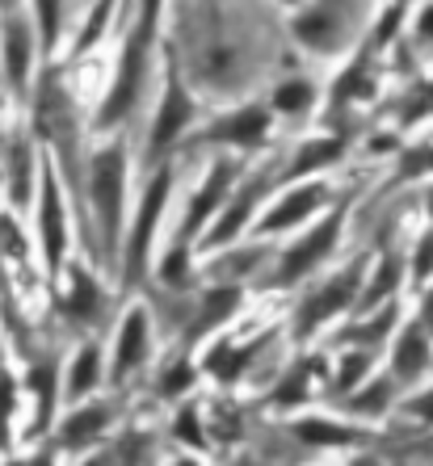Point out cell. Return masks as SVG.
I'll list each match as a JSON object with an SVG mask.
<instances>
[{
    "instance_id": "cell-1",
    "label": "cell",
    "mask_w": 433,
    "mask_h": 466,
    "mask_svg": "<svg viewBox=\"0 0 433 466\" xmlns=\"http://www.w3.org/2000/svg\"><path fill=\"white\" fill-rule=\"evenodd\" d=\"M156 22H160V0H143L139 22H135V30H130V38H127V51H122L119 80H114L106 106H101V114H98V127L122 122L130 114V106L139 101L143 80H148V51H152V38H156Z\"/></svg>"
},
{
    "instance_id": "cell-2",
    "label": "cell",
    "mask_w": 433,
    "mask_h": 466,
    "mask_svg": "<svg viewBox=\"0 0 433 466\" xmlns=\"http://www.w3.org/2000/svg\"><path fill=\"white\" fill-rule=\"evenodd\" d=\"M357 13H362V0H315L294 17L291 30L312 51L336 55L341 46H349V34L357 30Z\"/></svg>"
},
{
    "instance_id": "cell-3",
    "label": "cell",
    "mask_w": 433,
    "mask_h": 466,
    "mask_svg": "<svg viewBox=\"0 0 433 466\" xmlns=\"http://www.w3.org/2000/svg\"><path fill=\"white\" fill-rule=\"evenodd\" d=\"M122 194H127V152L122 143H109L93 156V207H98L101 239L114 248L122 223Z\"/></svg>"
},
{
    "instance_id": "cell-4",
    "label": "cell",
    "mask_w": 433,
    "mask_h": 466,
    "mask_svg": "<svg viewBox=\"0 0 433 466\" xmlns=\"http://www.w3.org/2000/svg\"><path fill=\"white\" fill-rule=\"evenodd\" d=\"M341 228H345V207H336L333 215L320 223L315 231H307L294 248H286L282 252V260H278V278L273 282L278 286H294V282H304L312 269H320V260L328 257V252L336 248V236H341Z\"/></svg>"
},
{
    "instance_id": "cell-5",
    "label": "cell",
    "mask_w": 433,
    "mask_h": 466,
    "mask_svg": "<svg viewBox=\"0 0 433 466\" xmlns=\"http://www.w3.org/2000/svg\"><path fill=\"white\" fill-rule=\"evenodd\" d=\"M169 185H173V173L160 168L139 202V218H135V231H130V244H127V286H139L143 269H148V252H152L156 223H160L164 202H169Z\"/></svg>"
},
{
    "instance_id": "cell-6",
    "label": "cell",
    "mask_w": 433,
    "mask_h": 466,
    "mask_svg": "<svg viewBox=\"0 0 433 466\" xmlns=\"http://www.w3.org/2000/svg\"><path fill=\"white\" fill-rule=\"evenodd\" d=\"M357 294H362V265H354V269H345V273H336L325 290L307 294L304 307H299V319H294V332H299V337H307L312 328H320L325 319H333L336 311L354 307Z\"/></svg>"
},
{
    "instance_id": "cell-7",
    "label": "cell",
    "mask_w": 433,
    "mask_h": 466,
    "mask_svg": "<svg viewBox=\"0 0 433 466\" xmlns=\"http://www.w3.org/2000/svg\"><path fill=\"white\" fill-rule=\"evenodd\" d=\"M190 118H194V106H190V93H185L181 76H177V55H173V72H169L160 114H156V127H152V156L169 152V147L181 139V130L190 127Z\"/></svg>"
},
{
    "instance_id": "cell-8",
    "label": "cell",
    "mask_w": 433,
    "mask_h": 466,
    "mask_svg": "<svg viewBox=\"0 0 433 466\" xmlns=\"http://www.w3.org/2000/svg\"><path fill=\"white\" fill-rule=\"evenodd\" d=\"M265 130H270V109L265 106H240L232 114H223L219 122L198 135L202 143H232V147H257L265 139Z\"/></svg>"
},
{
    "instance_id": "cell-9",
    "label": "cell",
    "mask_w": 433,
    "mask_h": 466,
    "mask_svg": "<svg viewBox=\"0 0 433 466\" xmlns=\"http://www.w3.org/2000/svg\"><path fill=\"white\" fill-rule=\"evenodd\" d=\"M232 181H236V164L232 160H219L215 168H211V177L202 181V189L194 194V202H190V215H185V228H181V236H177V244H194V236L202 231V223L211 215L219 210V202H223V194L232 189Z\"/></svg>"
},
{
    "instance_id": "cell-10",
    "label": "cell",
    "mask_w": 433,
    "mask_h": 466,
    "mask_svg": "<svg viewBox=\"0 0 433 466\" xmlns=\"http://www.w3.org/2000/svg\"><path fill=\"white\" fill-rule=\"evenodd\" d=\"M325 198H328V185L325 181H312V185H299V189H291V194L282 198L270 215L261 218V236H273V231L299 228L304 218H312L315 210H320V202H325Z\"/></svg>"
},
{
    "instance_id": "cell-11",
    "label": "cell",
    "mask_w": 433,
    "mask_h": 466,
    "mask_svg": "<svg viewBox=\"0 0 433 466\" xmlns=\"http://www.w3.org/2000/svg\"><path fill=\"white\" fill-rule=\"evenodd\" d=\"M265 189H270V181H265V177H253V181L240 185L236 198H232L228 210H223V218H219L215 228L206 231V244H211V248H223V244H232V239L244 231V223L253 218V210H257V202L265 198Z\"/></svg>"
},
{
    "instance_id": "cell-12",
    "label": "cell",
    "mask_w": 433,
    "mask_h": 466,
    "mask_svg": "<svg viewBox=\"0 0 433 466\" xmlns=\"http://www.w3.org/2000/svg\"><path fill=\"white\" fill-rule=\"evenodd\" d=\"M38 231H43V252H46V269H59L64 260V202H59V181L51 168H43V210H38Z\"/></svg>"
},
{
    "instance_id": "cell-13",
    "label": "cell",
    "mask_w": 433,
    "mask_h": 466,
    "mask_svg": "<svg viewBox=\"0 0 433 466\" xmlns=\"http://www.w3.org/2000/svg\"><path fill=\"white\" fill-rule=\"evenodd\" d=\"M152 353V324L148 315L135 307V311L122 319V332H119V358H114V379H127L135 366H143Z\"/></svg>"
},
{
    "instance_id": "cell-14",
    "label": "cell",
    "mask_w": 433,
    "mask_h": 466,
    "mask_svg": "<svg viewBox=\"0 0 433 466\" xmlns=\"http://www.w3.org/2000/svg\"><path fill=\"white\" fill-rule=\"evenodd\" d=\"M109 416H114V408L109 403H88V408H77V412L67 416L64 433H59V441L67 445V450H80V445H93L101 437V429L109 424Z\"/></svg>"
},
{
    "instance_id": "cell-15",
    "label": "cell",
    "mask_w": 433,
    "mask_h": 466,
    "mask_svg": "<svg viewBox=\"0 0 433 466\" xmlns=\"http://www.w3.org/2000/svg\"><path fill=\"white\" fill-rule=\"evenodd\" d=\"M429 366V340L421 328H404L396 337V353H391V374L396 379H417Z\"/></svg>"
},
{
    "instance_id": "cell-16",
    "label": "cell",
    "mask_w": 433,
    "mask_h": 466,
    "mask_svg": "<svg viewBox=\"0 0 433 466\" xmlns=\"http://www.w3.org/2000/svg\"><path fill=\"white\" fill-rule=\"evenodd\" d=\"M26 72H30V30L26 22L9 17L5 22V76L13 88H26Z\"/></svg>"
},
{
    "instance_id": "cell-17",
    "label": "cell",
    "mask_w": 433,
    "mask_h": 466,
    "mask_svg": "<svg viewBox=\"0 0 433 466\" xmlns=\"http://www.w3.org/2000/svg\"><path fill=\"white\" fill-rule=\"evenodd\" d=\"M240 299H244V294H240L236 286H223V290H211V294H206V303L198 307V319L190 324V345H194V340L202 337L206 328L223 324V319H228V315L240 307Z\"/></svg>"
},
{
    "instance_id": "cell-18",
    "label": "cell",
    "mask_w": 433,
    "mask_h": 466,
    "mask_svg": "<svg viewBox=\"0 0 433 466\" xmlns=\"http://www.w3.org/2000/svg\"><path fill=\"white\" fill-rule=\"evenodd\" d=\"M294 437L304 445H354L362 441V429H345V424H333V420H320V416H312V420H299L294 424Z\"/></svg>"
},
{
    "instance_id": "cell-19",
    "label": "cell",
    "mask_w": 433,
    "mask_h": 466,
    "mask_svg": "<svg viewBox=\"0 0 433 466\" xmlns=\"http://www.w3.org/2000/svg\"><path fill=\"white\" fill-rule=\"evenodd\" d=\"M345 152V143L341 139H320V143H307L304 152L294 156V164L282 173V181H294V177H307V173H315V168H325V164H333L336 156Z\"/></svg>"
},
{
    "instance_id": "cell-20",
    "label": "cell",
    "mask_w": 433,
    "mask_h": 466,
    "mask_svg": "<svg viewBox=\"0 0 433 466\" xmlns=\"http://www.w3.org/2000/svg\"><path fill=\"white\" fill-rule=\"evenodd\" d=\"M98 379H101V353L98 349H80L77 361L67 366V400L88 395V390L98 387Z\"/></svg>"
},
{
    "instance_id": "cell-21",
    "label": "cell",
    "mask_w": 433,
    "mask_h": 466,
    "mask_svg": "<svg viewBox=\"0 0 433 466\" xmlns=\"http://www.w3.org/2000/svg\"><path fill=\"white\" fill-rule=\"evenodd\" d=\"M67 311L77 315V319H98V311H101V290H98V282H93V278H88L85 269L72 273V290H67Z\"/></svg>"
},
{
    "instance_id": "cell-22",
    "label": "cell",
    "mask_w": 433,
    "mask_h": 466,
    "mask_svg": "<svg viewBox=\"0 0 433 466\" xmlns=\"http://www.w3.org/2000/svg\"><path fill=\"white\" fill-rule=\"evenodd\" d=\"M261 345H253V349H232V345H215V353L206 358V370L215 374L219 382H232V379H240V370L249 366V358L257 353Z\"/></svg>"
},
{
    "instance_id": "cell-23",
    "label": "cell",
    "mask_w": 433,
    "mask_h": 466,
    "mask_svg": "<svg viewBox=\"0 0 433 466\" xmlns=\"http://www.w3.org/2000/svg\"><path fill=\"white\" fill-rule=\"evenodd\" d=\"M315 106V88L307 85V80H286V85L273 88V109L278 114H307V109Z\"/></svg>"
},
{
    "instance_id": "cell-24",
    "label": "cell",
    "mask_w": 433,
    "mask_h": 466,
    "mask_svg": "<svg viewBox=\"0 0 433 466\" xmlns=\"http://www.w3.org/2000/svg\"><path fill=\"white\" fill-rule=\"evenodd\" d=\"M370 366V349H354V353H345L341 358V366H336V387L341 390H354L357 382H362V370Z\"/></svg>"
},
{
    "instance_id": "cell-25",
    "label": "cell",
    "mask_w": 433,
    "mask_h": 466,
    "mask_svg": "<svg viewBox=\"0 0 433 466\" xmlns=\"http://www.w3.org/2000/svg\"><path fill=\"white\" fill-rule=\"evenodd\" d=\"M30 387L38 390V403H43V408H38V424H46V420H51V400H55V370L51 366H38L30 374Z\"/></svg>"
},
{
    "instance_id": "cell-26",
    "label": "cell",
    "mask_w": 433,
    "mask_h": 466,
    "mask_svg": "<svg viewBox=\"0 0 433 466\" xmlns=\"http://www.w3.org/2000/svg\"><path fill=\"white\" fill-rule=\"evenodd\" d=\"M391 400V382H370L362 395H354V412H383V403Z\"/></svg>"
},
{
    "instance_id": "cell-27",
    "label": "cell",
    "mask_w": 433,
    "mask_h": 466,
    "mask_svg": "<svg viewBox=\"0 0 433 466\" xmlns=\"http://www.w3.org/2000/svg\"><path fill=\"white\" fill-rule=\"evenodd\" d=\"M173 433L181 437L185 445H202V429H198V408H194V403H185L181 412H177Z\"/></svg>"
},
{
    "instance_id": "cell-28",
    "label": "cell",
    "mask_w": 433,
    "mask_h": 466,
    "mask_svg": "<svg viewBox=\"0 0 433 466\" xmlns=\"http://www.w3.org/2000/svg\"><path fill=\"white\" fill-rule=\"evenodd\" d=\"M190 382H194V370H190V361H177V366L164 370L160 390H164V395H181V390H190Z\"/></svg>"
},
{
    "instance_id": "cell-29",
    "label": "cell",
    "mask_w": 433,
    "mask_h": 466,
    "mask_svg": "<svg viewBox=\"0 0 433 466\" xmlns=\"http://www.w3.org/2000/svg\"><path fill=\"white\" fill-rule=\"evenodd\" d=\"M13 198H17V202L30 198V156H26V147L13 152Z\"/></svg>"
},
{
    "instance_id": "cell-30",
    "label": "cell",
    "mask_w": 433,
    "mask_h": 466,
    "mask_svg": "<svg viewBox=\"0 0 433 466\" xmlns=\"http://www.w3.org/2000/svg\"><path fill=\"white\" fill-rule=\"evenodd\" d=\"M34 5H38V22H43V43L51 46L59 38V9L64 5L59 0H34Z\"/></svg>"
},
{
    "instance_id": "cell-31",
    "label": "cell",
    "mask_w": 433,
    "mask_h": 466,
    "mask_svg": "<svg viewBox=\"0 0 433 466\" xmlns=\"http://www.w3.org/2000/svg\"><path fill=\"white\" fill-rule=\"evenodd\" d=\"M429 273H433V231H425L421 248H417V260H412V278H417V282H425Z\"/></svg>"
},
{
    "instance_id": "cell-32",
    "label": "cell",
    "mask_w": 433,
    "mask_h": 466,
    "mask_svg": "<svg viewBox=\"0 0 433 466\" xmlns=\"http://www.w3.org/2000/svg\"><path fill=\"white\" fill-rule=\"evenodd\" d=\"M109 5H114V0H98V9H93V17H88L85 34H80V51H85V46H93V43H98L101 25H106V17H109Z\"/></svg>"
},
{
    "instance_id": "cell-33",
    "label": "cell",
    "mask_w": 433,
    "mask_h": 466,
    "mask_svg": "<svg viewBox=\"0 0 433 466\" xmlns=\"http://www.w3.org/2000/svg\"><path fill=\"white\" fill-rule=\"evenodd\" d=\"M304 400V370H291V379H286V387H278L273 390V403H299Z\"/></svg>"
},
{
    "instance_id": "cell-34",
    "label": "cell",
    "mask_w": 433,
    "mask_h": 466,
    "mask_svg": "<svg viewBox=\"0 0 433 466\" xmlns=\"http://www.w3.org/2000/svg\"><path fill=\"white\" fill-rule=\"evenodd\" d=\"M417 38H421V43H433V0L421 5V13H417Z\"/></svg>"
},
{
    "instance_id": "cell-35",
    "label": "cell",
    "mask_w": 433,
    "mask_h": 466,
    "mask_svg": "<svg viewBox=\"0 0 433 466\" xmlns=\"http://www.w3.org/2000/svg\"><path fill=\"white\" fill-rule=\"evenodd\" d=\"M0 236H5V248H13V252H22V231L13 228L9 218H0Z\"/></svg>"
},
{
    "instance_id": "cell-36",
    "label": "cell",
    "mask_w": 433,
    "mask_h": 466,
    "mask_svg": "<svg viewBox=\"0 0 433 466\" xmlns=\"http://www.w3.org/2000/svg\"><path fill=\"white\" fill-rule=\"evenodd\" d=\"M425 164H433V152H417V156H408L400 173H404V177H417V173L425 168Z\"/></svg>"
},
{
    "instance_id": "cell-37",
    "label": "cell",
    "mask_w": 433,
    "mask_h": 466,
    "mask_svg": "<svg viewBox=\"0 0 433 466\" xmlns=\"http://www.w3.org/2000/svg\"><path fill=\"white\" fill-rule=\"evenodd\" d=\"M421 319H425V324L433 328V290L425 294V303H421Z\"/></svg>"
},
{
    "instance_id": "cell-38",
    "label": "cell",
    "mask_w": 433,
    "mask_h": 466,
    "mask_svg": "<svg viewBox=\"0 0 433 466\" xmlns=\"http://www.w3.org/2000/svg\"><path fill=\"white\" fill-rule=\"evenodd\" d=\"M425 97H429V101H433V85H429V88H425Z\"/></svg>"
},
{
    "instance_id": "cell-39",
    "label": "cell",
    "mask_w": 433,
    "mask_h": 466,
    "mask_svg": "<svg viewBox=\"0 0 433 466\" xmlns=\"http://www.w3.org/2000/svg\"><path fill=\"white\" fill-rule=\"evenodd\" d=\"M429 202H433V198H429Z\"/></svg>"
}]
</instances>
